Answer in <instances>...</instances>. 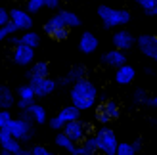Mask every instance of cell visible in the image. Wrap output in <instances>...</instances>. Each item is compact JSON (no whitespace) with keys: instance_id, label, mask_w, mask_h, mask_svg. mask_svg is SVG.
<instances>
[{"instance_id":"cell-1","label":"cell","mask_w":157,"mask_h":155,"mask_svg":"<svg viewBox=\"0 0 157 155\" xmlns=\"http://www.w3.org/2000/svg\"><path fill=\"white\" fill-rule=\"evenodd\" d=\"M69 98H71V105H75L78 111H88L96 105L98 100V88L96 84L88 79L77 81L71 90H69Z\"/></svg>"},{"instance_id":"cell-2","label":"cell","mask_w":157,"mask_h":155,"mask_svg":"<svg viewBox=\"0 0 157 155\" xmlns=\"http://www.w3.org/2000/svg\"><path fill=\"white\" fill-rule=\"evenodd\" d=\"M98 17L104 23V29H113V27L127 25L130 21V12L128 10H117V8L101 4V6H98Z\"/></svg>"},{"instance_id":"cell-3","label":"cell","mask_w":157,"mask_h":155,"mask_svg":"<svg viewBox=\"0 0 157 155\" xmlns=\"http://www.w3.org/2000/svg\"><path fill=\"white\" fill-rule=\"evenodd\" d=\"M96 138H98V151H101L104 155H117V136L113 132V128L109 127H100L96 130Z\"/></svg>"},{"instance_id":"cell-4","label":"cell","mask_w":157,"mask_h":155,"mask_svg":"<svg viewBox=\"0 0 157 155\" xmlns=\"http://www.w3.org/2000/svg\"><path fill=\"white\" fill-rule=\"evenodd\" d=\"M121 117V105L115 100H104L98 107H96V121L101 127H107L111 121Z\"/></svg>"},{"instance_id":"cell-5","label":"cell","mask_w":157,"mask_h":155,"mask_svg":"<svg viewBox=\"0 0 157 155\" xmlns=\"http://www.w3.org/2000/svg\"><path fill=\"white\" fill-rule=\"evenodd\" d=\"M6 130H8V132H10L17 142H31V140H33V136H35V125H33V123L23 121L21 117L13 119Z\"/></svg>"},{"instance_id":"cell-6","label":"cell","mask_w":157,"mask_h":155,"mask_svg":"<svg viewBox=\"0 0 157 155\" xmlns=\"http://www.w3.org/2000/svg\"><path fill=\"white\" fill-rule=\"evenodd\" d=\"M44 33L48 35L52 40L61 42V40H65V38L69 36V29L65 27V23L61 21L59 15L56 13V15H52V17L44 23Z\"/></svg>"},{"instance_id":"cell-7","label":"cell","mask_w":157,"mask_h":155,"mask_svg":"<svg viewBox=\"0 0 157 155\" xmlns=\"http://www.w3.org/2000/svg\"><path fill=\"white\" fill-rule=\"evenodd\" d=\"M61 132H63L73 144L78 146V144H82V142H84V138H86V136H88V125L78 119V121H73V123H67Z\"/></svg>"},{"instance_id":"cell-8","label":"cell","mask_w":157,"mask_h":155,"mask_svg":"<svg viewBox=\"0 0 157 155\" xmlns=\"http://www.w3.org/2000/svg\"><path fill=\"white\" fill-rule=\"evenodd\" d=\"M136 46L146 58L153 59L157 63V36L155 35H140L136 38Z\"/></svg>"},{"instance_id":"cell-9","label":"cell","mask_w":157,"mask_h":155,"mask_svg":"<svg viewBox=\"0 0 157 155\" xmlns=\"http://www.w3.org/2000/svg\"><path fill=\"white\" fill-rule=\"evenodd\" d=\"M19 117L27 123H33V125H44L48 123V115H46V109L40 104H31L25 111H21Z\"/></svg>"},{"instance_id":"cell-10","label":"cell","mask_w":157,"mask_h":155,"mask_svg":"<svg viewBox=\"0 0 157 155\" xmlns=\"http://www.w3.org/2000/svg\"><path fill=\"white\" fill-rule=\"evenodd\" d=\"M29 86L35 90L36 98H46L58 88V81L50 79V77L48 79H29Z\"/></svg>"},{"instance_id":"cell-11","label":"cell","mask_w":157,"mask_h":155,"mask_svg":"<svg viewBox=\"0 0 157 155\" xmlns=\"http://www.w3.org/2000/svg\"><path fill=\"white\" fill-rule=\"evenodd\" d=\"M10 21L17 27V31H23V33L31 31V27H33V17H31V13L27 10H21V8L10 10Z\"/></svg>"},{"instance_id":"cell-12","label":"cell","mask_w":157,"mask_h":155,"mask_svg":"<svg viewBox=\"0 0 157 155\" xmlns=\"http://www.w3.org/2000/svg\"><path fill=\"white\" fill-rule=\"evenodd\" d=\"M12 59H13L15 65H21V67L33 65L35 63V50L29 48V46H25V44H19V46H15V48H13Z\"/></svg>"},{"instance_id":"cell-13","label":"cell","mask_w":157,"mask_h":155,"mask_svg":"<svg viewBox=\"0 0 157 155\" xmlns=\"http://www.w3.org/2000/svg\"><path fill=\"white\" fill-rule=\"evenodd\" d=\"M111 40H113L115 50H119V52H127V50H130L132 46L136 44V38L132 36V33H130V31H127V29L115 31Z\"/></svg>"},{"instance_id":"cell-14","label":"cell","mask_w":157,"mask_h":155,"mask_svg":"<svg viewBox=\"0 0 157 155\" xmlns=\"http://www.w3.org/2000/svg\"><path fill=\"white\" fill-rule=\"evenodd\" d=\"M81 79H86V67L84 65H75V67L69 69V73L65 77L58 79V86H73V84Z\"/></svg>"},{"instance_id":"cell-15","label":"cell","mask_w":157,"mask_h":155,"mask_svg":"<svg viewBox=\"0 0 157 155\" xmlns=\"http://www.w3.org/2000/svg\"><path fill=\"white\" fill-rule=\"evenodd\" d=\"M101 63L107 65V67H113V69H119L123 65H127V54L119 52V50H109L101 56Z\"/></svg>"},{"instance_id":"cell-16","label":"cell","mask_w":157,"mask_h":155,"mask_svg":"<svg viewBox=\"0 0 157 155\" xmlns=\"http://www.w3.org/2000/svg\"><path fill=\"white\" fill-rule=\"evenodd\" d=\"M136 79V69L132 65H123L119 69H115V82L121 84V86H128V84H132Z\"/></svg>"},{"instance_id":"cell-17","label":"cell","mask_w":157,"mask_h":155,"mask_svg":"<svg viewBox=\"0 0 157 155\" xmlns=\"http://www.w3.org/2000/svg\"><path fill=\"white\" fill-rule=\"evenodd\" d=\"M78 50H81L82 54H94L98 50V38L94 33H90V31H84V33L81 35V38H78Z\"/></svg>"},{"instance_id":"cell-18","label":"cell","mask_w":157,"mask_h":155,"mask_svg":"<svg viewBox=\"0 0 157 155\" xmlns=\"http://www.w3.org/2000/svg\"><path fill=\"white\" fill-rule=\"evenodd\" d=\"M0 148L4 151H10L13 155H17L23 148H21V142H17L15 138L8 132V130H0Z\"/></svg>"},{"instance_id":"cell-19","label":"cell","mask_w":157,"mask_h":155,"mask_svg":"<svg viewBox=\"0 0 157 155\" xmlns=\"http://www.w3.org/2000/svg\"><path fill=\"white\" fill-rule=\"evenodd\" d=\"M96 151H98V138H96V134H88L82 144L77 146L73 155H94Z\"/></svg>"},{"instance_id":"cell-20","label":"cell","mask_w":157,"mask_h":155,"mask_svg":"<svg viewBox=\"0 0 157 155\" xmlns=\"http://www.w3.org/2000/svg\"><path fill=\"white\" fill-rule=\"evenodd\" d=\"M29 79H48L50 77V65L48 61H35L27 71Z\"/></svg>"},{"instance_id":"cell-21","label":"cell","mask_w":157,"mask_h":155,"mask_svg":"<svg viewBox=\"0 0 157 155\" xmlns=\"http://www.w3.org/2000/svg\"><path fill=\"white\" fill-rule=\"evenodd\" d=\"M56 117L63 123V125H67V123H73V121L81 119V111H78L75 105H65V107H61V109H59V113L56 115Z\"/></svg>"},{"instance_id":"cell-22","label":"cell","mask_w":157,"mask_h":155,"mask_svg":"<svg viewBox=\"0 0 157 155\" xmlns=\"http://www.w3.org/2000/svg\"><path fill=\"white\" fill-rule=\"evenodd\" d=\"M13 104H15L13 92L6 84H0V109H10Z\"/></svg>"},{"instance_id":"cell-23","label":"cell","mask_w":157,"mask_h":155,"mask_svg":"<svg viewBox=\"0 0 157 155\" xmlns=\"http://www.w3.org/2000/svg\"><path fill=\"white\" fill-rule=\"evenodd\" d=\"M58 15L61 17V21L65 23L67 29H75V27H81V17L75 13V12H69V10H61L58 12Z\"/></svg>"},{"instance_id":"cell-24","label":"cell","mask_w":157,"mask_h":155,"mask_svg":"<svg viewBox=\"0 0 157 155\" xmlns=\"http://www.w3.org/2000/svg\"><path fill=\"white\" fill-rule=\"evenodd\" d=\"M19 38H21V44H25V46H29V48H33V50L36 48L38 44H40V35L35 33L33 29L27 31V33H23Z\"/></svg>"},{"instance_id":"cell-25","label":"cell","mask_w":157,"mask_h":155,"mask_svg":"<svg viewBox=\"0 0 157 155\" xmlns=\"http://www.w3.org/2000/svg\"><path fill=\"white\" fill-rule=\"evenodd\" d=\"M15 94H17V98L19 100H23V102H29V104H35V90L29 86V82L27 84H21V86H17V92H15Z\"/></svg>"},{"instance_id":"cell-26","label":"cell","mask_w":157,"mask_h":155,"mask_svg":"<svg viewBox=\"0 0 157 155\" xmlns=\"http://www.w3.org/2000/svg\"><path fill=\"white\" fill-rule=\"evenodd\" d=\"M56 146H58V148H63L69 153H75V149H77V144H73L63 132H58L56 134Z\"/></svg>"},{"instance_id":"cell-27","label":"cell","mask_w":157,"mask_h":155,"mask_svg":"<svg viewBox=\"0 0 157 155\" xmlns=\"http://www.w3.org/2000/svg\"><path fill=\"white\" fill-rule=\"evenodd\" d=\"M136 4L142 8V12L150 17L157 15V0H136Z\"/></svg>"},{"instance_id":"cell-28","label":"cell","mask_w":157,"mask_h":155,"mask_svg":"<svg viewBox=\"0 0 157 155\" xmlns=\"http://www.w3.org/2000/svg\"><path fill=\"white\" fill-rule=\"evenodd\" d=\"M15 33H17V27H15L12 21L8 23L6 27H0V42H2V40H8V38L13 36Z\"/></svg>"},{"instance_id":"cell-29","label":"cell","mask_w":157,"mask_h":155,"mask_svg":"<svg viewBox=\"0 0 157 155\" xmlns=\"http://www.w3.org/2000/svg\"><path fill=\"white\" fill-rule=\"evenodd\" d=\"M12 113L10 109H0V130H6L8 127H10V123H12Z\"/></svg>"},{"instance_id":"cell-30","label":"cell","mask_w":157,"mask_h":155,"mask_svg":"<svg viewBox=\"0 0 157 155\" xmlns=\"http://www.w3.org/2000/svg\"><path fill=\"white\" fill-rule=\"evenodd\" d=\"M117 155H138L132 148V144L128 142H119V148H117Z\"/></svg>"},{"instance_id":"cell-31","label":"cell","mask_w":157,"mask_h":155,"mask_svg":"<svg viewBox=\"0 0 157 155\" xmlns=\"http://www.w3.org/2000/svg\"><path fill=\"white\" fill-rule=\"evenodd\" d=\"M44 8V0H27V12L29 13H38Z\"/></svg>"},{"instance_id":"cell-32","label":"cell","mask_w":157,"mask_h":155,"mask_svg":"<svg viewBox=\"0 0 157 155\" xmlns=\"http://www.w3.org/2000/svg\"><path fill=\"white\" fill-rule=\"evenodd\" d=\"M147 98H150V96H147V92H146L144 88H136V90H134V94H132V100H134L136 104H140V105H142V104L146 105Z\"/></svg>"},{"instance_id":"cell-33","label":"cell","mask_w":157,"mask_h":155,"mask_svg":"<svg viewBox=\"0 0 157 155\" xmlns=\"http://www.w3.org/2000/svg\"><path fill=\"white\" fill-rule=\"evenodd\" d=\"M8 23H10V10L0 6V27H6Z\"/></svg>"},{"instance_id":"cell-34","label":"cell","mask_w":157,"mask_h":155,"mask_svg":"<svg viewBox=\"0 0 157 155\" xmlns=\"http://www.w3.org/2000/svg\"><path fill=\"white\" fill-rule=\"evenodd\" d=\"M48 125H50V128L52 130H56V132H61V130H63V123H61L58 117H52V119H48Z\"/></svg>"},{"instance_id":"cell-35","label":"cell","mask_w":157,"mask_h":155,"mask_svg":"<svg viewBox=\"0 0 157 155\" xmlns=\"http://www.w3.org/2000/svg\"><path fill=\"white\" fill-rule=\"evenodd\" d=\"M31 153L33 155H54L48 148H44V146H33V148H31Z\"/></svg>"},{"instance_id":"cell-36","label":"cell","mask_w":157,"mask_h":155,"mask_svg":"<svg viewBox=\"0 0 157 155\" xmlns=\"http://www.w3.org/2000/svg\"><path fill=\"white\" fill-rule=\"evenodd\" d=\"M44 8H48V10H58L59 0H44Z\"/></svg>"},{"instance_id":"cell-37","label":"cell","mask_w":157,"mask_h":155,"mask_svg":"<svg viewBox=\"0 0 157 155\" xmlns=\"http://www.w3.org/2000/svg\"><path fill=\"white\" fill-rule=\"evenodd\" d=\"M130 144H132V148H134L136 153L142 151V146H144V144H142V140H140V138H136V140H134V142H130Z\"/></svg>"},{"instance_id":"cell-38","label":"cell","mask_w":157,"mask_h":155,"mask_svg":"<svg viewBox=\"0 0 157 155\" xmlns=\"http://www.w3.org/2000/svg\"><path fill=\"white\" fill-rule=\"evenodd\" d=\"M8 42H12V44H13V48H15V46H19V44H21V38L13 35V36H10V38H8Z\"/></svg>"},{"instance_id":"cell-39","label":"cell","mask_w":157,"mask_h":155,"mask_svg":"<svg viewBox=\"0 0 157 155\" xmlns=\"http://www.w3.org/2000/svg\"><path fill=\"white\" fill-rule=\"evenodd\" d=\"M146 105H150V107H157V96H150L147 98V102Z\"/></svg>"},{"instance_id":"cell-40","label":"cell","mask_w":157,"mask_h":155,"mask_svg":"<svg viewBox=\"0 0 157 155\" xmlns=\"http://www.w3.org/2000/svg\"><path fill=\"white\" fill-rule=\"evenodd\" d=\"M15 104H17V107H19V109H21V111H25V109H27V107L31 105L29 102H23V100H17V102H15Z\"/></svg>"},{"instance_id":"cell-41","label":"cell","mask_w":157,"mask_h":155,"mask_svg":"<svg viewBox=\"0 0 157 155\" xmlns=\"http://www.w3.org/2000/svg\"><path fill=\"white\" fill-rule=\"evenodd\" d=\"M144 73H146V75H150V77H151V75L155 73V69H153V67H144Z\"/></svg>"},{"instance_id":"cell-42","label":"cell","mask_w":157,"mask_h":155,"mask_svg":"<svg viewBox=\"0 0 157 155\" xmlns=\"http://www.w3.org/2000/svg\"><path fill=\"white\" fill-rule=\"evenodd\" d=\"M17 155H33V153H31V149H27V148H23Z\"/></svg>"},{"instance_id":"cell-43","label":"cell","mask_w":157,"mask_h":155,"mask_svg":"<svg viewBox=\"0 0 157 155\" xmlns=\"http://www.w3.org/2000/svg\"><path fill=\"white\" fill-rule=\"evenodd\" d=\"M0 155H13V153H10V151H4V149H2V151H0Z\"/></svg>"}]
</instances>
